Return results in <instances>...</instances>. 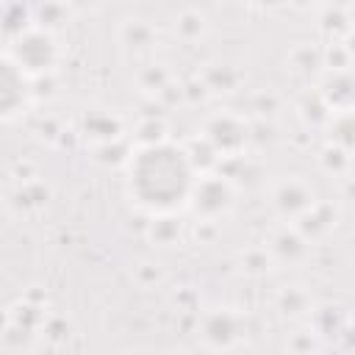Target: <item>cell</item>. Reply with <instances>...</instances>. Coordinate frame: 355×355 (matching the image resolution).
I'll use <instances>...</instances> for the list:
<instances>
[{
    "label": "cell",
    "instance_id": "cell-1",
    "mask_svg": "<svg viewBox=\"0 0 355 355\" xmlns=\"http://www.w3.org/2000/svg\"><path fill=\"white\" fill-rule=\"evenodd\" d=\"M130 186L136 189L139 202L150 208H172L189 194L191 166L186 153L166 144H153L136 155L130 164Z\"/></svg>",
    "mask_w": 355,
    "mask_h": 355
},
{
    "label": "cell",
    "instance_id": "cell-2",
    "mask_svg": "<svg viewBox=\"0 0 355 355\" xmlns=\"http://www.w3.org/2000/svg\"><path fill=\"white\" fill-rule=\"evenodd\" d=\"M25 72L17 61L0 55V119H8L14 114H19V108L25 105Z\"/></svg>",
    "mask_w": 355,
    "mask_h": 355
}]
</instances>
